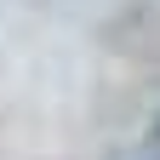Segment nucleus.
Masks as SVG:
<instances>
[{
    "mask_svg": "<svg viewBox=\"0 0 160 160\" xmlns=\"http://www.w3.org/2000/svg\"><path fill=\"white\" fill-rule=\"evenodd\" d=\"M154 132H160V126H154Z\"/></svg>",
    "mask_w": 160,
    "mask_h": 160,
    "instance_id": "nucleus-1",
    "label": "nucleus"
}]
</instances>
